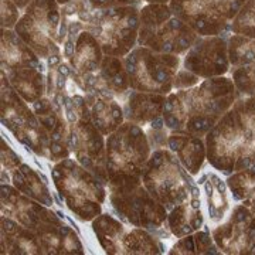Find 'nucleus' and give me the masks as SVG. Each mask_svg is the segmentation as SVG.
I'll list each match as a JSON object with an SVG mask.
<instances>
[{"mask_svg": "<svg viewBox=\"0 0 255 255\" xmlns=\"http://www.w3.org/2000/svg\"><path fill=\"white\" fill-rule=\"evenodd\" d=\"M232 87L225 78L205 81L198 88L166 95L163 119L170 132L198 135L214 126L215 118L230 105Z\"/></svg>", "mask_w": 255, "mask_h": 255, "instance_id": "obj_1", "label": "nucleus"}, {"mask_svg": "<svg viewBox=\"0 0 255 255\" xmlns=\"http://www.w3.org/2000/svg\"><path fill=\"white\" fill-rule=\"evenodd\" d=\"M54 187L71 213L81 221H92L102 213L106 186L75 159L65 158L51 167Z\"/></svg>", "mask_w": 255, "mask_h": 255, "instance_id": "obj_2", "label": "nucleus"}, {"mask_svg": "<svg viewBox=\"0 0 255 255\" xmlns=\"http://www.w3.org/2000/svg\"><path fill=\"white\" fill-rule=\"evenodd\" d=\"M105 149L109 184L142 179V171L152 154L150 143L143 127L125 121L116 131L106 136Z\"/></svg>", "mask_w": 255, "mask_h": 255, "instance_id": "obj_3", "label": "nucleus"}, {"mask_svg": "<svg viewBox=\"0 0 255 255\" xmlns=\"http://www.w3.org/2000/svg\"><path fill=\"white\" fill-rule=\"evenodd\" d=\"M196 40L191 27L176 16L169 4L146 3L140 9L138 45L177 55L187 51Z\"/></svg>", "mask_w": 255, "mask_h": 255, "instance_id": "obj_4", "label": "nucleus"}, {"mask_svg": "<svg viewBox=\"0 0 255 255\" xmlns=\"http://www.w3.org/2000/svg\"><path fill=\"white\" fill-rule=\"evenodd\" d=\"M140 10L136 6H116L94 9L85 30L92 33L104 55L121 57L131 53L138 44Z\"/></svg>", "mask_w": 255, "mask_h": 255, "instance_id": "obj_5", "label": "nucleus"}, {"mask_svg": "<svg viewBox=\"0 0 255 255\" xmlns=\"http://www.w3.org/2000/svg\"><path fill=\"white\" fill-rule=\"evenodd\" d=\"M142 183L167 211L190 197L194 180L187 175L180 160L169 148L152 150L142 171Z\"/></svg>", "mask_w": 255, "mask_h": 255, "instance_id": "obj_6", "label": "nucleus"}, {"mask_svg": "<svg viewBox=\"0 0 255 255\" xmlns=\"http://www.w3.org/2000/svg\"><path fill=\"white\" fill-rule=\"evenodd\" d=\"M108 198L119 220L148 230L152 234L167 221L169 211L149 193L142 179L109 184Z\"/></svg>", "mask_w": 255, "mask_h": 255, "instance_id": "obj_7", "label": "nucleus"}, {"mask_svg": "<svg viewBox=\"0 0 255 255\" xmlns=\"http://www.w3.org/2000/svg\"><path fill=\"white\" fill-rule=\"evenodd\" d=\"M131 89L149 94L167 95L179 71L180 58L176 54L156 53L138 45L123 57Z\"/></svg>", "mask_w": 255, "mask_h": 255, "instance_id": "obj_8", "label": "nucleus"}, {"mask_svg": "<svg viewBox=\"0 0 255 255\" xmlns=\"http://www.w3.org/2000/svg\"><path fill=\"white\" fill-rule=\"evenodd\" d=\"M61 10L57 0H33L13 30L41 60L60 55Z\"/></svg>", "mask_w": 255, "mask_h": 255, "instance_id": "obj_9", "label": "nucleus"}, {"mask_svg": "<svg viewBox=\"0 0 255 255\" xmlns=\"http://www.w3.org/2000/svg\"><path fill=\"white\" fill-rule=\"evenodd\" d=\"M28 105L2 72V123L26 149L50 160V138Z\"/></svg>", "mask_w": 255, "mask_h": 255, "instance_id": "obj_10", "label": "nucleus"}, {"mask_svg": "<svg viewBox=\"0 0 255 255\" xmlns=\"http://www.w3.org/2000/svg\"><path fill=\"white\" fill-rule=\"evenodd\" d=\"M101 131L91 119V114L80 115L74 123H70V150L75 160L91 170L108 187L106 149Z\"/></svg>", "mask_w": 255, "mask_h": 255, "instance_id": "obj_11", "label": "nucleus"}, {"mask_svg": "<svg viewBox=\"0 0 255 255\" xmlns=\"http://www.w3.org/2000/svg\"><path fill=\"white\" fill-rule=\"evenodd\" d=\"M60 218V215L57 217L50 210L34 231L41 242L43 252L53 255H82L84 248L78 235Z\"/></svg>", "mask_w": 255, "mask_h": 255, "instance_id": "obj_12", "label": "nucleus"}, {"mask_svg": "<svg viewBox=\"0 0 255 255\" xmlns=\"http://www.w3.org/2000/svg\"><path fill=\"white\" fill-rule=\"evenodd\" d=\"M166 95L139 92L132 89L122 102L125 121L153 129H163V109H165Z\"/></svg>", "mask_w": 255, "mask_h": 255, "instance_id": "obj_13", "label": "nucleus"}, {"mask_svg": "<svg viewBox=\"0 0 255 255\" xmlns=\"http://www.w3.org/2000/svg\"><path fill=\"white\" fill-rule=\"evenodd\" d=\"M50 208L23 194L10 184H2V215L36 231Z\"/></svg>", "mask_w": 255, "mask_h": 255, "instance_id": "obj_14", "label": "nucleus"}, {"mask_svg": "<svg viewBox=\"0 0 255 255\" xmlns=\"http://www.w3.org/2000/svg\"><path fill=\"white\" fill-rule=\"evenodd\" d=\"M84 94L89 108L91 119L104 136L111 135L125 122L123 108L118 98L95 91H87Z\"/></svg>", "mask_w": 255, "mask_h": 255, "instance_id": "obj_15", "label": "nucleus"}, {"mask_svg": "<svg viewBox=\"0 0 255 255\" xmlns=\"http://www.w3.org/2000/svg\"><path fill=\"white\" fill-rule=\"evenodd\" d=\"M2 71L9 72L19 68L36 67L45 71L41 58L34 53L11 28H2Z\"/></svg>", "mask_w": 255, "mask_h": 255, "instance_id": "obj_16", "label": "nucleus"}, {"mask_svg": "<svg viewBox=\"0 0 255 255\" xmlns=\"http://www.w3.org/2000/svg\"><path fill=\"white\" fill-rule=\"evenodd\" d=\"M2 254H44L41 242L33 230L2 215Z\"/></svg>", "mask_w": 255, "mask_h": 255, "instance_id": "obj_17", "label": "nucleus"}, {"mask_svg": "<svg viewBox=\"0 0 255 255\" xmlns=\"http://www.w3.org/2000/svg\"><path fill=\"white\" fill-rule=\"evenodd\" d=\"M104 57V51L95 36L84 30L78 36L74 54L68 63L78 75H87L99 70Z\"/></svg>", "mask_w": 255, "mask_h": 255, "instance_id": "obj_18", "label": "nucleus"}, {"mask_svg": "<svg viewBox=\"0 0 255 255\" xmlns=\"http://www.w3.org/2000/svg\"><path fill=\"white\" fill-rule=\"evenodd\" d=\"M3 72V71H2ZM9 84L26 102L33 105L36 101L45 97L47 77L43 71L36 67H26L4 72Z\"/></svg>", "mask_w": 255, "mask_h": 255, "instance_id": "obj_19", "label": "nucleus"}, {"mask_svg": "<svg viewBox=\"0 0 255 255\" xmlns=\"http://www.w3.org/2000/svg\"><path fill=\"white\" fill-rule=\"evenodd\" d=\"M167 227L176 238H181L197 231L203 225V217L200 213V197H193L181 204L171 208L167 214Z\"/></svg>", "mask_w": 255, "mask_h": 255, "instance_id": "obj_20", "label": "nucleus"}, {"mask_svg": "<svg viewBox=\"0 0 255 255\" xmlns=\"http://www.w3.org/2000/svg\"><path fill=\"white\" fill-rule=\"evenodd\" d=\"M167 148L177 156L180 163L188 173L196 175L204 158V148L198 138L191 133L170 132L167 138Z\"/></svg>", "mask_w": 255, "mask_h": 255, "instance_id": "obj_21", "label": "nucleus"}, {"mask_svg": "<svg viewBox=\"0 0 255 255\" xmlns=\"http://www.w3.org/2000/svg\"><path fill=\"white\" fill-rule=\"evenodd\" d=\"M41 179H43L41 175H38L37 171L24 163H21L19 167L11 171V183L17 190L36 201L41 203L43 205L53 207V196L47 188V183L44 180L41 181Z\"/></svg>", "mask_w": 255, "mask_h": 255, "instance_id": "obj_22", "label": "nucleus"}, {"mask_svg": "<svg viewBox=\"0 0 255 255\" xmlns=\"http://www.w3.org/2000/svg\"><path fill=\"white\" fill-rule=\"evenodd\" d=\"M125 228L126 227L123 223L108 213H101L92 220V231L97 235L102 249L108 254H119V242Z\"/></svg>", "mask_w": 255, "mask_h": 255, "instance_id": "obj_23", "label": "nucleus"}, {"mask_svg": "<svg viewBox=\"0 0 255 255\" xmlns=\"http://www.w3.org/2000/svg\"><path fill=\"white\" fill-rule=\"evenodd\" d=\"M235 33H245L248 36H255V0H251L248 6L241 10V16L231 26Z\"/></svg>", "mask_w": 255, "mask_h": 255, "instance_id": "obj_24", "label": "nucleus"}, {"mask_svg": "<svg viewBox=\"0 0 255 255\" xmlns=\"http://www.w3.org/2000/svg\"><path fill=\"white\" fill-rule=\"evenodd\" d=\"M21 11L10 0H2V28H14Z\"/></svg>", "mask_w": 255, "mask_h": 255, "instance_id": "obj_25", "label": "nucleus"}, {"mask_svg": "<svg viewBox=\"0 0 255 255\" xmlns=\"http://www.w3.org/2000/svg\"><path fill=\"white\" fill-rule=\"evenodd\" d=\"M167 127H163V129H153V127H146L145 132L148 135L149 143H150L152 150H156V149H163L167 148Z\"/></svg>", "mask_w": 255, "mask_h": 255, "instance_id": "obj_26", "label": "nucleus"}, {"mask_svg": "<svg viewBox=\"0 0 255 255\" xmlns=\"http://www.w3.org/2000/svg\"><path fill=\"white\" fill-rule=\"evenodd\" d=\"M20 165H21V158L14 150H11L10 146H7L4 139L2 138V166H3V169L13 171Z\"/></svg>", "mask_w": 255, "mask_h": 255, "instance_id": "obj_27", "label": "nucleus"}, {"mask_svg": "<svg viewBox=\"0 0 255 255\" xmlns=\"http://www.w3.org/2000/svg\"><path fill=\"white\" fill-rule=\"evenodd\" d=\"M197 82V77H196L193 72L187 70H183V71H177V74L175 77V81H173V88L176 89H181V88H186V87H191Z\"/></svg>", "mask_w": 255, "mask_h": 255, "instance_id": "obj_28", "label": "nucleus"}, {"mask_svg": "<svg viewBox=\"0 0 255 255\" xmlns=\"http://www.w3.org/2000/svg\"><path fill=\"white\" fill-rule=\"evenodd\" d=\"M142 0H89L94 9H108L116 6H138Z\"/></svg>", "mask_w": 255, "mask_h": 255, "instance_id": "obj_29", "label": "nucleus"}, {"mask_svg": "<svg viewBox=\"0 0 255 255\" xmlns=\"http://www.w3.org/2000/svg\"><path fill=\"white\" fill-rule=\"evenodd\" d=\"M10 2H13V3L16 4L17 7H19V10L23 13V11L26 10V7L28 6V4H30L33 0H10Z\"/></svg>", "mask_w": 255, "mask_h": 255, "instance_id": "obj_30", "label": "nucleus"}, {"mask_svg": "<svg viewBox=\"0 0 255 255\" xmlns=\"http://www.w3.org/2000/svg\"><path fill=\"white\" fill-rule=\"evenodd\" d=\"M142 2H146V3H160V4L170 3V0H142Z\"/></svg>", "mask_w": 255, "mask_h": 255, "instance_id": "obj_31", "label": "nucleus"}, {"mask_svg": "<svg viewBox=\"0 0 255 255\" xmlns=\"http://www.w3.org/2000/svg\"><path fill=\"white\" fill-rule=\"evenodd\" d=\"M208 176L207 175H203L201 177H200V180H198V184H203V183H205V180H207Z\"/></svg>", "mask_w": 255, "mask_h": 255, "instance_id": "obj_32", "label": "nucleus"}, {"mask_svg": "<svg viewBox=\"0 0 255 255\" xmlns=\"http://www.w3.org/2000/svg\"><path fill=\"white\" fill-rule=\"evenodd\" d=\"M70 2H72V0H57V3L60 4V6H64V4L70 3Z\"/></svg>", "mask_w": 255, "mask_h": 255, "instance_id": "obj_33", "label": "nucleus"}]
</instances>
